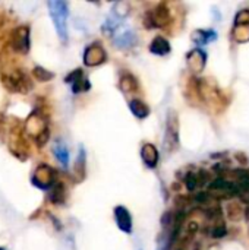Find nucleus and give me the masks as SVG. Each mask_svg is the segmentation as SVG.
<instances>
[{"label":"nucleus","instance_id":"1","mask_svg":"<svg viewBox=\"0 0 249 250\" xmlns=\"http://www.w3.org/2000/svg\"><path fill=\"white\" fill-rule=\"evenodd\" d=\"M47 6H48L50 16L53 19L56 32L59 35V40L63 44H66L68 42V15H69L68 3L62 0H50Z\"/></svg>","mask_w":249,"mask_h":250},{"label":"nucleus","instance_id":"2","mask_svg":"<svg viewBox=\"0 0 249 250\" xmlns=\"http://www.w3.org/2000/svg\"><path fill=\"white\" fill-rule=\"evenodd\" d=\"M54 182H56V171L47 164H40L35 168V171H34V174L31 177V183L35 188L44 189V190L51 189L56 185Z\"/></svg>","mask_w":249,"mask_h":250},{"label":"nucleus","instance_id":"3","mask_svg":"<svg viewBox=\"0 0 249 250\" xmlns=\"http://www.w3.org/2000/svg\"><path fill=\"white\" fill-rule=\"evenodd\" d=\"M166 127L167 129H166V133H164L163 146H164V149L172 152L179 145V122H178V116H176L175 111H169Z\"/></svg>","mask_w":249,"mask_h":250},{"label":"nucleus","instance_id":"4","mask_svg":"<svg viewBox=\"0 0 249 250\" xmlns=\"http://www.w3.org/2000/svg\"><path fill=\"white\" fill-rule=\"evenodd\" d=\"M10 45L19 54H26L29 51L31 41H29V28L26 25H19L12 31Z\"/></svg>","mask_w":249,"mask_h":250},{"label":"nucleus","instance_id":"5","mask_svg":"<svg viewBox=\"0 0 249 250\" xmlns=\"http://www.w3.org/2000/svg\"><path fill=\"white\" fill-rule=\"evenodd\" d=\"M113 42L117 48H131L136 44V35L131 28L120 25L113 35Z\"/></svg>","mask_w":249,"mask_h":250},{"label":"nucleus","instance_id":"6","mask_svg":"<svg viewBox=\"0 0 249 250\" xmlns=\"http://www.w3.org/2000/svg\"><path fill=\"white\" fill-rule=\"evenodd\" d=\"M25 130L29 136H32L37 141L45 130H48V127L45 125V120L40 114H37V111H34L25 122Z\"/></svg>","mask_w":249,"mask_h":250},{"label":"nucleus","instance_id":"7","mask_svg":"<svg viewBox=\"0 0 249 250\" xmlns=\"http://www.w3.org/2000/svg\"><path fill=\"white\" fill-rule=\"evenodd\" d=\"M107 59V54L104 51V48L100 44H91L85 48L84 53V63L90 67L92 66H98L101 63H104Z\"/></svg>","mask_w":249,"mask_h":250},{"label":"nucleus","instance_id":"8","mask_svg":"<svg viewBox=\"0 0 249 250\" xmlns=\"http://www.w3.org/2000/svg\"><path fill=\"white\" fill-rule=\"evenodd\" d=\"M166 22H169V10L166 7V4H158L156 7V10L148 12L145 16V23L148 28H154V26H164Z\"/></svg>","mask_w":249,"mask_h":250},{"label":"nucleus","instance_id":"9","mask_svg":"<svg viewBox=\"0 0 249 250\" xmlns=\"http://www.w3.org/2000/svg\"><path fill=\"white\" fill-rule=\"evenodd\" d=\"M3 83L7 89H10L13 92H26V89H28V81L21 72L15 73V75L3 76Z\"/></svg>","mask_w":249,"mask_h":250},{"label":"nucleus","instance_id":"10","mask_svg":"<svg viewBox=\"0 0 249 250\" xmlns=\"http://www.w3.org/2000/svg\"><path fill=\"white\" fill-rule=\"evenodd\" d=\"M114 218H116L117 227L123 233H126V234L132 233V217L125 207H116L114 208Z\"/></svg>","mask_w":249,"mask_h":250},{"label":"nucleus","instance_id":"11","mask_svg":"<svg viewBox=\"0 0 249 250\" xmlns=\"http://www.w3.org/2000/svg\"><path fill=\"white\" fill-rule=\"evenodd\" d=\"M214 40H217V32L213 29H197L192 32V41L198 47H203Z\"/></svg>","mask_w":249,"mask_h":250},{"label":"nucleus","instance_id":"12","mask_svg":"<svg viewBox=\"0 0 249 250\" xmlns=\"http://www.w3.org/2000/svg\"><path fill=\"white\" fill-rule=\"evenodd\" d=\"M205 53L201 48H195L191 51V54L188 56V64L194 72H200L204 69L205 66Z\"/></svg>","mask_w":249,"mask_h":250},{"label":"nucleus","instance_id":"13","mask_svg":"<svg viewBox=\"0 0 249 250\" xmlns=\"http://www.w3.org/2000/svg\"><path fill=\"white\" fill-rule=\"evenodd\" d=\"M141 157H142V161L150 167V168H154L158 163V152L156 149L154 145L151 144H145L141 149Z\"/></svg>","mask_w":249,"mask_h":250},{"label":"nucleus","instance_id":"14","mask_svg":"<svg viewBox=\"0 0 249 250\" xmlns=\"http://www.w3.org/2000/svg\"><path fill=\"white\" fill-rule=\"evenodd\" d=\"M150 51L157 56H166L170 53V44L163 37H156L150 44Z\"/></svg>","mask_w":249,"mask_h":250},{"label":"nucleus","instance_id":"15","mask_svg":"<svg viewBox=\"0 0 249 250\" xmlns=\"http://www.w3.org/2000/svg\"><path fill=\"white\" fill-rule=\"evenodd\" d=\"M53 154L56 157V160L62 164V167H68L69 166V151L66 148V145L62 141H57L56 145L53 146Z\"/></svg>","mask_w":249,"mask_h":250},{"label":"nucleus","instance_id":"16","mask_svg":"<svg viewBox=\"0 0 249 250\" xmlns=\"http://www.w3.org/2000/svg\"><path fill=\"white\" fill-rule=\"evenodd\" d=\"M129 108L132 111V114L136 119H145L150 114V108L145 103H142L141 100H132L129 103Z\"/></svg>","mask_w":249,"mask_h":250},{"label":"nucleus","instance_id":"17","mask_svg":"<svg viewBox=\"0 0 249 250\" xmlns=\"http://www.w3.org/2000/svg\"><path fill=\"white\" fill-rule=\"evenodd\" d=\"M50 201L56 205L63 204L66 199V189L62 183H56L51 189H50Z\"/></svg>","mask_w":249,"mask_h":250},{"label":"nucleus","instance_id":"18","mask_svg":"<svg viewBox=\"0 0 249 250\" xmlns=\"http://www.w3.org/2000/svg\"><path fill=\"white\" fill-rule=\"evenodd\" d=\"M75 174H76L79 179H84V177H85V151H84L82 146H81L79 154H78V158H76Z\"/></svg>","mask_w":249,"mask_h":250},{"label":"nucleus","instance_id":"19","mask_svg":"<svg viewBox=\"0 0 249 250\" xmlns=\"http://www.w3.org/2000/svg\"><path fill=\"white\" fill-rule=\"evenodd\" d=\"M32 75H34V78H35L37 81H40V82H47V81H50V79L54 78V75H53L50 70H47V69H44V67H41V66H35V67L32 69Z\"/></svg>","mask_w":249,"mask_h":250},{"label":"nucleus","instance_id":"20","mask_svg":"<svg viewBox=\"0 0 249 250\" xmlns=\"http://www.w3.org/2000/svg\"><path fill=\"white\" fill-rule=\"evenodd\" d=\"M129 4L126 3V1H119V3H116L114 6H113V16H116L117 19H123L125 16H128V13H129Z\"/></svg>","mask_w":249,"mask_h":250},{"label":"nucleus","instance_id":"21","mask_svg":"<svg viewBox=\"0 0 249 250\" xmlns=\"http://www.w3.org/2000/svg\"><path fill=\"white\" fill-rule=\"evenodd\" d=\"M136 81L131 76V75H125L122 79H120V88H122V91H125V92H132V91H135L136 89Z\"/></svg>","mask_w":249,"mask_h":250},{"label":"nucleus","instance_id":"22","mask_svg":"<svg viewBox=\"0 0 249 250\" xmlns=\"http://www.w3.org/2000/svg\"><path fill=\"white\" fill-rule=\"evenodd\" d=\"M235 25L236 26H245L249 25V10H241L236 18H235Z\"/></svg>","mask_w":249,"mask_h":250},{"label":"nucleus","instance_id":"23","mask_svg":"<svg viewBox=\"0 0 249 250\" xmlns=\"http://www.w3.org/2000/svg\"><path fill=\"white\" fill-rule=\"evenodd\" d=\"M185 185H186V189L189 192L195 190V188L198 186V177L194 173H188L186 177H185Z\"/></svg>","mask_w":249,"mask_h":250},{"label":"nucleus","instance_id":"24","mask_svg":"<svg viewBox=\"0 0 249 250\" xmlns=\"http://www.w3.org/2000/svg\"><path fill=\"white\" fill-rule=\"evenodd\" d=\"M226 234H227V229L223 224H219L211 230V237H214V239H222Z\"/></svg>","mask_w":249,"mask_h":250},{"label":"nucleus","instance_id":"25","mask_svg":"<svg viewBox=\"0 0 249 250\" xmlns=\"http://www.w3.org/2000/svg\"><path fill=\"white\" fill-rule=\"evenodd\" d=\"M210 199H211V196H210L208 192H201V193H198L197 198H195V201H197L198 204H207Z\"/></svg>","mask_w":249,"mask_h":250},{"label":"nucleus","instance_id":"26","mask_svg":"<svg viewBox=\"0 0 249 250\" xmlns=\"http://www.w3.org/2000/svg\"><path fill=\"white\" fill-rule=\"evenodd\" d=\"M207 217L210 218V220H214V218H219V217H222V211H220V208H211V209H208L207 211Z\"/></svg>","mask_w":249,"mask_h":250}]
</instances>
